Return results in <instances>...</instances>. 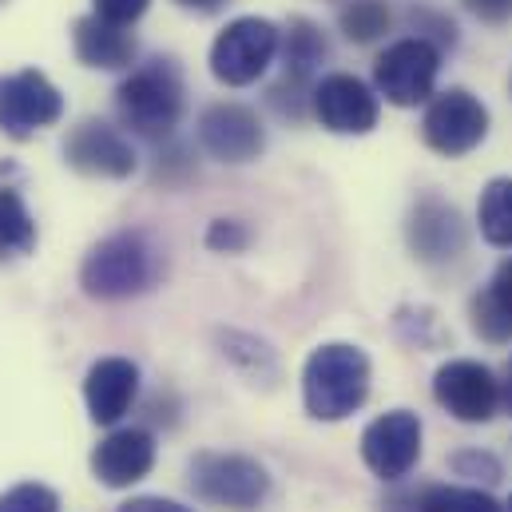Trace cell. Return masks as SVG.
Segmentation results:
<instances>
[{
    "label": "cell",
    "mask_w": 512,
    "mask_h": 512,
    "mask_svg": "<svg viewBox=\"0 0 512 512\" xmlns=\"http://www.w3.org/2000/svg\"><path fill=\"white\" fill-rule=\"evenodd\" d=\"M163 255L143 231H120L96 243L84 266H80V286L88 298L100 302H124L135 294H147L159 282Z\"/></svg>",
    "instance_id": "1"
},
{
    "label": "cell",
    "mask_w": 512,
    "mask_h": 512,
    "mask_svg": "<svg viewBox=\"0 0 512 512\" xmlns=\"http://www.w3.org/2000/svg\"><path fill=\"white\" fill-rule=\"evenodd\" d=\"M370 397V358L350 342H326L306 358L302 401L314 421H346Z\"/></svg>",
    "instance_id": "2"
},
{
    "label": "cell",
    "mask_w": 512,
    "mask_h": 512,
    "mask_svg": "<svg viewBox=\"0 0 512 512\" xmlns=\"http://www.w3.org/2000/svg\"><path fill=\"white\" fill-rule=\"evenodd\" d=\"M120 120L143 139H167L183 116V76L175 60H147L116 92Z\"/></svg>",
    "instance_id": "3"
},
{
    "label": "cell",
    "mask_w": 512,
    "mask_h": 512,
    "mask_svg": "<svg viewBox=\"0 0 512 512\" xmlns=\"http://www.w3.org/2000/svg\"><path fill=\"white\" fill-rule=\"evenodd\" d=\"M282 44V32L262 16H239L231 20L215 44H211V72L227 88H247L266 76Z\"/></svg>",
    "instance_id": "4"
},
{
    "label": "cell",
    "mask_w": 512,
    "mask_h": 512,
    "mask_svg": "<svg viewBox=\"0 0 512 512\" xmlns=\"http://www.w3.org/2000/svg\"><path fill=\"white\" fill-rule=\"evenodd\" d=\"M191 489L207 505H219V509L231 512H251L266 501L270 477L251 457H239V453H199L191 461Z\"/></svg>",
    "instance_id": "5"
},
{
    "label": "cell",
    "mask_w": 512,
    "mask_h": 512,
    "mask_svg": "<svg viewBox=\"0 0 512 512\" xmlns=\"http://www.w3.org/2000/svg\"><path fill=\"white\" fill-rule=\"evenodd\" d=\"M437 72H441V48L425 36H409V40L389 44L378 56L374 84H378V96H385L389 104L413 108L433 96Z\"/></svg>",
    "instance_id": "6"
},
{
    "label": "cell",
    "mask_w": 512,
    "mask_h": 512,
    "mask_svg": "<svg viewBox=\"0 0 512 512\" xmlns=\"http://www.w3.org/2000/svg\"><path fill=\"white\" fill-rule=\"evenodd\" d=\"M60 116H64V96L44 72L20 68L0 76V131L8 139H28L36 131L52 128Z\"/></svg>",
    "instance_id": "7"
},
{
    "label": "cell",
    "mask_w": 512,
    "mask_h": 512,
    "mask_svg": "<svg viewBox=\"0 0 512 512\" xmlns=\"http://www.w3.org/2000/svg\"><path fill=\"white\" fill-rule=\"evenodd\" d=\"M421 135H425V143L437 155L461 159V155H469L473 147L485 143V135H489V112H485V104L473 92L449 88V92L433 96V104L425 108Z\"/></svg>",
    "instance_id": "8"
},
{
    "label": "cell",
    "mask_w": 512,
    "mask_h": 512,
    "mask_svg": "<svg viewBox=\"0 0 512 512\" xmlns=\"http://www.w3.org/2000/svg\"><path fill=\"white\" fill-rule=\"evenodd\" d=\"M421 457V417L409 409H389L362 433V461L374 477L401 481Z\"/></svg>",
    "instance_id": "9"
},
{
    "label": "cell",
    "mask_w": 512,
    "mask_h": 512,
    "mask_svg": "<svg viewBox=\"0 0 512 512\" xmlns=\"http://www.w3.org/2000/svg\"><path fill=\"white\" fill-rule=\"evenodd\" d=\"M433 397L445 413H453L457 421H469V425H481L497 413L501 405V382L493 378L489 366L481 362H469V358H457V362H445L433 378Z\"/></svg>",
    "instance_id": "10"
},
{
    "label": "cell",
    "mask_w": 512,
    "mask_h": 512,
    "mask_svg": "<svg viewBox=\"0 0 512 512\" xmlns=\"http://www.w3.org/2000/svg\"><path fill=\"white\" fill-rule=\"evenodd\" d=\"M310 108L318 124L334 135H366L378 128V96L370 92V84L346 72L318 80L310 92Z\"/></svg>",
    "instance_id": "11"
},
{
    "label": "cell",
    "mask_w": 512,
    "mask_h": 512,
    "mask_svg": "<svg viewBox=\"0 0 512 512\" xmlns=\"http://www.w3.org/2000/svg\"><path fill=\"white\" fill-rule=\"evenodd\" d=\"M64 159L72 171L92 179H128L135 171V147L124 131H116L104 120H84L80 128L68 131Z\"/></svg>",
    "instance_id": "12"
},
{
    "label": "cell",
    "mask_w": 512,
    "mask_h": 512,
    "mask_svg": "<svg viewBox=\"0 0 512 512\" xmlns=\"http://www.w3.org/2000/svg\"><path fill=\"white\" fill-rule=\"evenodd\" d=\"M199 143L219 163H251L266 147V131L262 120L243 104H211L199 116Z\"/></svg>",
    "instance_id": "13"
},
{
    "label": "cell",
    "mask_w": 512,
    "mask_h": 512,
    "mask_svg": "<svg viewBox=\"0 0 512 512\" xmlns=\"http://www.w3.org/2000/svg\"><path fill=\"white\" fill-rule=\"evenodd\" d=\"M409 247L421 262H453L465 251V223L457 207H449L437 195L417 199L409 215Z\"/></svg>",
    "instance_id": "14"
},
{
    "label": "cell",
    "mask_w": 512,
    "mask_h": 512,
    "mask_svg": "<svg viewBox=\"0 0 512 512\" xmlns=\"http://www.w3.org/2000/svg\"><path fill=\"white\" fill-rule=\"evenodd\" d=\"M155 465V437L147 429H116L92 453V473L108 489H131Z\"/></svg>",
    "instance_id": "15"
},
{
    "label": "cell",
    "mask_w": 512,
    "mask_h": 512,
    "mask_svg": "<svg viewBox=\"0 0 512 512\" xmlns=\"http://www.w3.org/2000/svg\"><path fill=\"white\" fill-rule=\"evenodd\" d=\"M139 393V366L128 358H100L84 378L88 417L96 425H116Z\"/></svg>",
    "instance_id": "16"
},
{
    "label": "cell",
    "mask_w": 512,
    "mask_h": 512,
    "mask_svg": "<svg viewBox=\"0 0 512 512\" xmlns=\"http://www.w3.org/2000/svg\"><path fill=\"white\" fill-rule=\"evenodd\" d=\"M72 48L80 56V64L88 68H104V72H116V68H128L135 60V36H131L124 24H112L104 16H80L76 28H72Z\"/></svg>",
    "instance_id": "17"
},
{
    "label": "cell",
    "mask_w": 512,
    "mask_h": 512,
    "mask_svg": "<svg viewBox=\"0 0 512 512\" xmlns=\"http://www.w3.org/2000/svg\"><path fill=\"white\" fill-rule=\"evenodd\" d=\"M278 52H282V84H278V88L298 92V88H306V80L318 72V64L326 60L330 44H326V36H322L318 24H310L306 16H294V20L286 24V32H282Z\"/></svg>",
    "instance_id": "18"
},
{
    "label": "cell",
    "mask_w": 512,
    "mask_h": 512,
    "mask_svg": "<svg viewBox=\"0 0 512 512\" xmlns=\"http://www.w3.org/2000/svg\"><path fill=\"white\" fill-rule=\"evenodd\" d=\"M36 247V223L20 199V191L0 187V262L20 258Z\"/></svg>",
    "instance_id": "19"
},
{
    "label": "cell",
    "mask_w": 512,
    "mask_h": 512,
    "mask_svg": "<svg viewBox=\"0 0 512 512\" xmlns=\"http://www.w3.org/2000/svg\"><path fill=\"white\" fill-rule=\"evenodd\" d=\"M477 223H481V235L493 243V247H512V179H493L485 191H481V203H477Z\"/></svg>",
    "instance_id": "20"
},
{
    "label": "cell",
    "mask_w": 512,
    "mask_h": 512,
    "mask_svg": "<svg viewBox=\"0 0 512 512\" xmlns=\"http://www.w3.org/2000/svg\"><path fill=\"white\" fill-rule=\"evenodd\" d=\"M338 24H342L346 40L374 44L378 36L389 32V4L385 0H346L338 12Z\"/></svg>",
    "instance_id": "21"
},
{
    "label": "cell",
    "mask_w": 512,
    "mask_h": 512,
    "mask_svg": "<svg viewBox=\"0 0 512 512\" xmlns=\"http://www.w3.org/2000/svg\"><path fill=\"white\" fill-rule=\"evenodd\" d=\"M417 512H505L489 493L481 489H429L421 501H417Z\"/></svg>",
    "instance_id": "22"
},
{
    "label": "cell",
    "mask_w": 512,
    "mask_h": 512,
    "mask_svg": "<svg viewBox=\"0 0 512 512\" xmlns=\"http://www.w3.org/2000/svg\"><path fill=\"white\" fill-rule=\"evenodd\" d=\"M469 314H473V330H477L485 342H493V346L512 342V314L497 302V298H493V294H489V290L473 298Z\"/></svg>",
    "instance_id": "23"
},
{
    "label": "cell",
    "mask_w": 512,
    "mask_h": 512,
    "mask_svg": "<svg viewBox=\"0 0 512 512\" xmlns=\"http://www.w3.org/2000/svg\"><path fill=\"white\" fill-rule=\"evenodd\" d=\"M0 512H60V497L48 485L24 481V485H12L8 493H0Z\"/></svg>",
    "instance_id": "24"
},
{
    "label": "cell",
    "mask_w": 512,
    "mask_h": 512,
    "mask_svg": "<svg viewBox=\"0 0 512 512\" xmlns=\"http://www.w3.org/2000/svg\"><path fill=\"white\" fill-rule=\"evenodd\" d=\"M247 243H251V231L235 219H215L211 231H207V247L219 251V255H239Z\"/></svg>",
    "instance_id": "25"
},
{
    "label": "cell",
    "mask_w": 512,
    "mask_h": 512,
    "mask_svg": "<svg viewBox=\"0 0 512 512\" xmlns=\"http://www.w3.org/2000/svg\"><path fill=\"white\" fill-rule=\"evenodd\" d=\"M96 4V16H104V20H112V24H135L143 12H147V4L151 0H92Z\"/></svg>",
    "instance_id": "26"
},
{
    "label": "cell",
    "mask_w": 512,
    "mask_h": 512,
    "mask_svg": "<svg viewBox=\"0 0 512 512\" xmlns=\"http://www.w3.org/2000/svg\"><path fill=\"white\" fill-rule=\"evenodd\" d=\"M453 469H457L461 477H481V473H485V481H497V477H501V465H497L489 453H461V457L453 461Z\"/></svg>",
    "instance_id": "27"
},
{
    "label": "cell",
    "mask_w": 512,
    "mask_h": 512,
    "mask_svg": "<svg viewBox=\"0 0 512 512\" xmlns=\"http://www.w3.org/2000/svg\"><path fill=\"white\" fill-rule=\"evenodd\" d=\"M489 294L512 314V258H505V262L497 266V274H493V282H489Z\"/></svg>",
    "instance_id": "28"
},
{
    "label": "cell",
    "mask_w": 512,
    "mask_h": 512,
    "mask_svg": "<svg viewBox=\"0 0 512 512\" xmlns=\"http://www.w3.org/2000/svg\"><path fill=\"white\" fill-rule=\"evenodd\" d=\"M481 20H489V24H505L512 16V0H465Z\"/></svg>",
    "instance_id": "29"
},
{
    "label": "cell",
    "mask_w": 512,
    "mask_h": 512,
    "mask_svg": "<svg viewBox=\"0 0 512 512\" xmlns=\"http://www.w3.org/2000/svg\"><path fill=\"white\" fill-rule=\"evenodd\" d=\"M120 512H195V509H183L179 501H163V497H135Z\"/></svg>",
    "instance_id": "30"
},
{
    "label": "cell",
    "mask_w": 512,
    "mask_h": 512,
    "mask_svg": "<svg viewBox=\"0 0 512 512\" xmlns=\"http://www.w3.org/2000/svg\"><path fill=\"white\" fill-rule=\"evenodd\" d=\"M179 8H191V12H219L227 0H175Z\"/></svg>",
    "instance_id": "31"
},
{
    "label": "cell",
    "mask_w": 512,
    "mask_h": 512,
    "mask_svg": "<svg viewBox=\"0 0 512 512\" xmlns=\"http://www.w3.org/2000/svg\"><path fill=\"white\" fill-rule=\"evenodd\" d=\"M501 401H505V409L512 413V362H509V374H505V385H501Z\"/></svg>",
    "instance_id": "32"
},
{
    "label": "cell",
    "mask_w": 512,
    "mask_h": 512,
    "mask_svg": "<svg viewBox=\"0 0 512 512\" xmlns=\"http://www.w3.org/2000/svg\"><path fill=\"white\" fill-rule=\"evenodd\" d=\"M505 512H512V501H509V509H505Z\"/></svg>",
    "instance_id": "33"
}]
</instances>
